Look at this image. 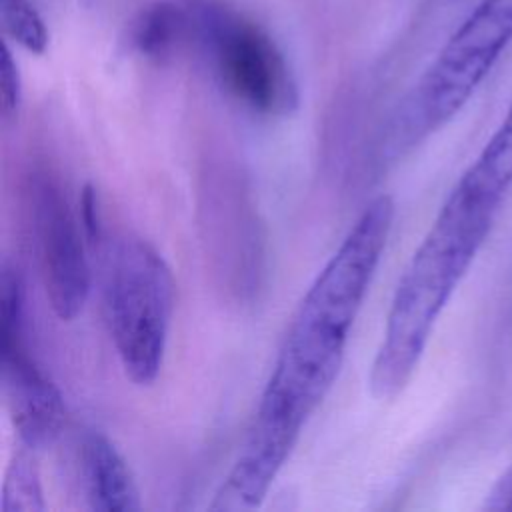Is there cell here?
<instances>
[{
  "mask_svg": "<svg viewBox=\"0 0 512 512\" xmlns=\"http://www.w3.org/2000/svg\"><path fill=\"white\" fill-rule=\"evenodd\" d=\"M32 232L44 290L54 314L70 322L90 294L86 234L74 216L66 192L50 168H34L28 178Z\"/></svg>",
  "mask_w": 512,
  "mask_h": 512,
  "instance_id": "cell-7",
  "label": "cell"
},
{
  "mask_svg": "<svg viewBox=\"0 0 512 512\" xmlns=\"http://www.w3.org/2000/svg\"><path fill=\"white\" fill-rule=\"evenodd\" d=\"M80 474L92 510H140V490L118 448L102 432H88L80 444Z\"/></svg>",
  "mask_w": 512,
  "mask_h": 512,
  "instance_id": "cell-8",
  "label": "cell"
},
{
  "mask_svg": "<svg viewBox=\"0 0 512 512\" xmlns=\"http://www.w3.org/2000/svg\"><path fill=\"white\" fill-rule=\"evenodd\" d=\"M464 176L486 194L504 202L512 188V100L494 134L464 170Z\"/></svg>",
  "mask_w": 512,
  "mask_h": 512,
  "instance_id": "cell-10",
  "label": "cell"
},
{
  "mask_svg": "<svg viewBox=\"0 0 512 512\" xmlns=\"http://www.w3.org/2000/svg\"><path fill=\"white\" fill-rule=\"evenodd\" d=\"M196 36V12L168 0L144 6L128 24V42L140 56L162 62Z\"/></svg>",
  "mask_w": 512,
  "mask_h": 512,
  "instance_id": "cell-9",
  "label": "cell"
},
{
  "mask_svg": "<svg viewBox=\"0 0 512 512\" xmlns=\"http://www.w3.org/2000/svg\"><path fill=\"white\" fill-rule=\"evenodd\" d=\"M0 356L2 392L20 442L32 452L48 448L62 430L64 400L28 350L24 286L10 262L0 276Z\"/></svg>",
  "mask_w": 512,
  "mask_h": 512,
  "instance_id": "cell-6",
  "label": "cell"
},
{
  "mask_svg": "<svg viewBox=\"0 0 512 512\" xmlns=\"http://www.w3.org/2000/svg\"><path fill=\"white\" fill-rule=\"evenodd\" d=\"M196 12V36L222 88L248 110L286 116L298 106L294 74L272 36L246 16L204 4Z\"/></svg>",
  "mask_w": 512,
  "mask_h": 512,
  "instance_id": "cell-5",
  "label": "cell"
},
{
  "mask_svg": "<svg viewBox=\"0 0 512 512\" xmlns=\"http://www.w3.org/2000/svg\"><path fill=\"white\" fill-rule=\"evenodd\" d=\"M22 108V80L8 42H2L0 56V118L6 128L18 122Z\"/></svg>",
  "mask_w": 512,
  "mask_h": 512,
  "instance_id": "cell-13",
  "label": "cell"
},
{
  "mask_svg": "<svg viewBox=\"0 0 512 512\" xmlns=\"http://www.w3.org/2000/svg\"><path fill=\"white\" fill-rule=\"evenodd\" d=\"M174 276L144 238L124 234L104 252L102 294L106 322L124 374L150 386L164 362L174 312Z\"/></svg>",
  "mask_w": 512,
  "mask_h": 512,
  "instance_id": "cell-4",
  "label": "cell"
},
{
  "mask_svg": "<svg viewBox=\"0 0 512 512\" xmlns=\"http://www.w3.org/2000/svg\"><path fill=\"white\" fill-rule=\"evenodd\" d=\"M0 20L6 36L34 54L48 48V30L38 10L28 0H0Z\"/></svg>",
  "mask_w": 512,
  "mask_h": 512,
  "instance_id": "cell-12",
  "label": "cell"
},
{
  "mask_svg": "<svg viewBox=\"0 0 512 512\" xmlns=\"http://www.w3.org/2000/svg\"><path fill=\"white\" fill-rule=\"evenodd\" d=\"M512 42V0H482L394 110L380 158L394 162L448 124Z\"/></svg>",
  "mask_w": 512,
  "mask_h": 512,
  "instance_id": "cell-3",
  "label": "cell"
},
{
  "mask_svg": "<svg viewBox=\"0 0 512 512\" xmlns=\"http://www.w3.org/2000/svg\"><path fill=\"white\" fill-rule=\"evenodd\" d=\"M394 212L392 196L372 198L310 284L278 348L238 458L210 504L214 510L258 508L306 422L328 396L386 248Z\"/></svg>",
  "mask_w": 512,
  "mask_h": 512,
  "instance_id": "cell-1",
  "label": "cell"
},
{
  "mask_svg": "<svg viewBox=\"0 0 512 512\" xmlns=\"http://www.w3.org/2000/svg\"><path fill=\"white\" fill-rule=\"evenodd\" d=\"M500 206L462 176L446 196L396 284L368 376L374 398L390 400L410 382L436 320L484 246Z\"/></svg>",
  "mask_w": 512,
  "mask_h": 512,
  "instance_id": "cell-2",
  "label": "cell"
},
{
  "mask_svg": "<svg viewBox=\"0 0 512 512\" xmlns=\"http://www.w3.org/2000/svg\"><path fill=\"white\" fill-rule=\"evenodd\" d=\"M26 450L24 446L8 466L2 486V512H40L46 508L36 460Z\"/></svg>",
  "mask_w": 512,
  "mask_h": 512,
  "instance_id": "cell-11",
  "label": "cell"
},
{
  "mask_svg": "<svg viewBox=\"0 0 512 512\" xmlns=\"http://www.w3.org/2000/svg\"><path fill=\"white\" fill-rule=\"evenodd\" d=\"M80 224L84 228L88 244L96 248V244L102 240V216L96 190L90 184L84 186L80 196Z\"/></svg>",
  "mask_w": 512,
  "mask_h": 512,
  "instance_id": "cell-14",
  "label": "cell"
}]
</instances>
